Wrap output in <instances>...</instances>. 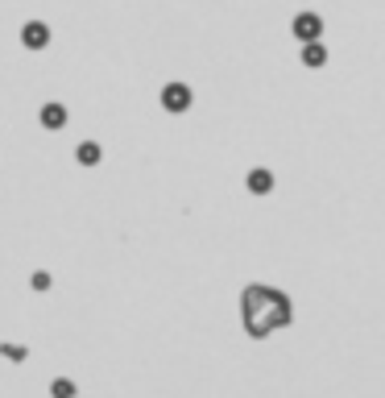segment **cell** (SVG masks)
Here are the masks:
<instances>
[{"label":"cell","instance_id":"6da1fadb","mask_svg":"<svg viewBox=\"0 0 385 398\" xmlns=\"http://www.w3.org/2000/svg\"><path fill=\"white\" fill-rule=\"evenodd\" d=\"M290 299L278 291V287H265V282H253L241 291V320L249 328V336H274L278 328L290 324Z\"/></svg>","mask_w":385,"mask_h":398},{"label":"cell","instance_id":"7a4b0ae2","mask_svg":"<svg viewBox=\"0 0 385 398\" xmlns=\"http://www.w3.org/2000/svg\"><path fill=\"white\" fill-rule=\"evenodd\" d=\"M290 29H294L299 42H319V33H323V17H319V12H299Z\"/></svg>","mask_w":385,"mask_h":398},{"label":"cell","instance_id":"3957f363","mask_svg":"<svg viewBox=\"0 0 385 398\" xmlns=\"http://www.w3.org/2000/svg\"><path fill=\"white\" fill-rule=\"evenodd\" d=\"M162 108L166 112H187L191 108V87L187 83H166L162 87Z\"/></svg>","mask_w":385,"mask_h":398},{"label":"cell","instance_id":"277c9868","mask_svg":"<svg viewBox=\"0 0 385 398\" xmlns=\"http://www.w3.org/2000/svg\"><path fill=\"white\" fill-rule=\"evenodd\" d=\"M21 42H25V50H41V46H50V25H46V21H25Z\"/></svg>","mask_w":385,"mask_h":398},{"label":"cell","instance_id":"5b68a950","mask_svg":"<svg viewBox=\"0 0 385 398\" xmlns=\"http://www.w3.org/2000/svg\"><path fill=\"white\" fill-rule=\"evenodd\" d=\"M249 191H253V195H270V191H274V174H270L265 166L249 170Z\"/></svg>","mask_w":385,"mask_h":398},{"label":"cell","instance_id":"8992f818","mask_svg":"<svg viewBox=\"0 0 385 398\" xmlns=\"http://www.w3.org/2000/svg\"><path fill=\"white\" fill-rule=\"evenodd\" d=\"M328 62V50L319 46V42H303V66H311V71H319Z\"/></svg>","mask_w":385,"mask_h":398},{"label":"cell","instance_id":"52a82bcc","mask_svg":"<svg viewBox=\"0 0 385 398\" xmlns=\"http://www.w3.org/2000/svg\"><path fill=\"white\" fill-rule=\"evenodd\" d=\"M41 125H46V129H62V125H66V108H62V104H46V108H41Z\"/></svg>","mask_w":385,"mask_h":398},{"label":"cell","instance_id":"ba28073f","mask_svg":"<svg viewBox=\"0 0 385 398\" xmlns=\"http://www.w3.org/2000/svg\"><path fill=\"white\" fill-rule=\"evenodd\" d=\"M75 395H79V386L71 378H54L50 382V398H75Z\"/></svg>","mask_w":385,"mask_h":398},{"label":"cell","instance_id":"9c48e42d","mask_svg":"<svg viewBox=\"0 0 385 398\" xmlns=\"http://www.w3.org/2000/svg\"><path fill=\"white\" fill-rule=\"evenodd\" d=\"M79 162H83V166H95V162H100V145H95V141H83V145H79Z\"/></svg>","mask_w":385,"mask_h":398},{"label":"cell","instance_id":"30bf717a","mask_svg":"<svg viewBox=\"0 0 385 398\" xmlns=\"http://www.w3.org/2000/svg\"><path fill=\"white\" fill-rule=\"evenodd\" d=\"M29 287H33V291H46V287H50V274H46V270H37V274L29 278Z\"/></svg>","mask_w":385,"mask_h":398},{"label":"cell","instance_id":"8fae6325","mask_svg":"<svg viewBox=\"0 0 385 398\" xmlns=\"http://www.w3.org/2000/svg\"><path fill=\"white\" fill-rule=\"evenodd\" d=\"M0 353L12 357V361H25V349H21V345H0Z\"/></svg>","mask_w":385,"mask_h":398}]
</instances>
